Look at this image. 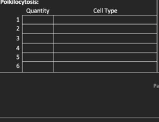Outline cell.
I'll list each match as a JSON object with an SVG mask.
<instances>
[{
    "label": "cell",
    "mask_w": 159,
    "mask_h": 122,
    "mask_svg": "<svg viewBox=\"0 0 159 122\" xmlns=\"http://www.w3.org/2000/svg\"><path fill=\"white\" fill-rule=\"evenodd\" d=\"M73 71L95 72H157V61H75Z\"/></svg>",
    "instance_id": "cell-1"
},
{
    "label": "cell",
    "mask_w": 159,
    "mask_h": 122,
    "mask_svg": "<svg viewBox=\"0 0 159 122\" xmlns=\"http://www.w3.org/2000/svg\"><path fill=\"white\" fill-rule=\"evenodd\" d=\"M74 61H157V53H74Z\"/></svg>",
    "instance_id": "cell-2"
}]
</instances>
